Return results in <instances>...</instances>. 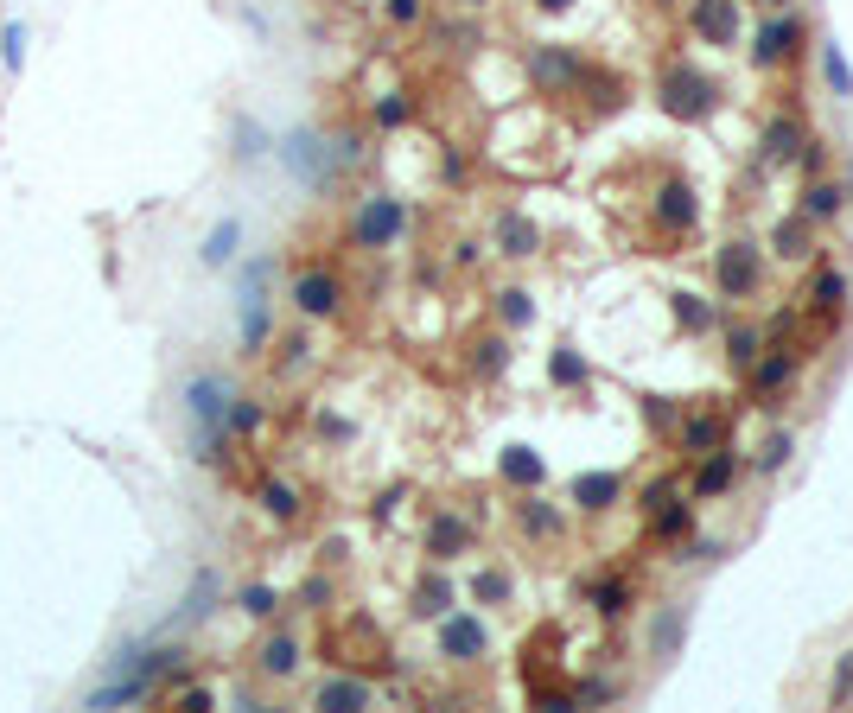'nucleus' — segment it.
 Listing matches in <instances>:
<instances>
[{"label": "nucleus", "instance_id": "obj_6", "mask_svg": "<svg viewBox=\"0 0 853 713\" xmlns=\"http://www.w3.org/2000/svg\"><path fill=\"white\" fill-rule=\"evenodd\" d=\"M650 211H656V230H663V236H688L694 217H701V204H694V185L688 179H663Z\"/></svg>", "mask_w": 853, "mask_h": 713}, {"label": "nucleus", "instance_id": "obj_32", "mask_svg": "<svg viewBox=\"0 0 853 713\" xmlns=\"http://www.w3.org/2000/svg\"><path fill=\"white\" fill-rule=\"evenodd\" d=\"M472 599H478V605H503V599H510V573H497V567L478 573V580H472Z\"/></svg>", "mask_w": 853, "mask_h": 713}, {"label": "nucleus", "instance_id": "obj_39", "mask_svg": "<svg viewBox=\"0 0 853 713\" xmlns=\"http://www.w3.org/2000/svg\"><path fill=\"white\" fill-rule=\"evenodd\" d=\"M236 605H242L249 618H268V612H274V593H268V586H242V599H236Z\"/></svg>", "mask_w": 853, "mask_h": 713}, {"label": "nucleus", "instance_id": "obj_38", "mask_svg": "<svg viewBox=\"0 0 853 713\" xmlns=\"http://www.w3.org/2000/svg\"><path fill=\"white\" fill-rule=\"evenodd\" d=\"M790 446H796L790 433H771V440H764V452H758V472H777V465L790 459Z\"/></svg>", "mask_w": 853, "mask_h": 713}, {"label": "nucleus", "instance_id": "obj_34", "mask_svg": "<svg viewBox=\"0 0 853 713\" xmlns=\"http://www.w3.org/2000/svg\"><path fill=\"white\" fill-rule=\"evenodd\" d=\"M777 255H809V230H803V217L777 223Z\"/></svg>", "mask_w": 853, "mask_h": 713}, {"label": "nucleus", "instance_id": "obj_14", "mask_svg": "<svg viewBox=\"0 0 853 713\" xmlns=\"http://www.w3.org/2000/svg\"><path fill=\"white\" fill-rule=\"evenodd\" d=\"M618 491H624V478L618 472H586V478H573V503H580V510H612L618 503Z\"/></svg>", "mask_w": 853, "mask_h": 713}, {"label": "nucleus", "instance_id": "obj_22", "mask_svg": "<svg viewBox=\"0 0 853 713\" xmlns=\"http://www.w3.org/2000/svg\"><path fill=\"white\" fill-rule=\"evenodd\" d=\"M841 204H847V191H841V185H828V179L803 191V217H809V223H828V217H841Z\"/></svg>", "mask_w": 853, "mask_h": 713}, {"label": "nucleus", "instance_id": "obj_40", "mask_svg": "<svg viewBox=\"0 0 853 713\" xmlns=\"http://www.w3.org/2000/svg\"><path fill=\"white\" fill-rule=\"evenodd\" d=\"M376 121H382V128H402V121H408V96H382L376 102Z\"/></svg>", "mask_w": 853, "mask_h": 713}, {"label": "nucleus", "instance_id": "obj_44", "mask_svg": "<svg viewBox=\"0 0 853 713\" xmlns=\"http://www.w3.org/2000/svg\"><path fill=\"white\" fill-rule=\"evenodd\" d=\"M669 497H675V484H669V478H656V484H650V491H643V510H663V503H669Z\"/></svg>", "mask_w": 853, "mask_h": 713}, {"label": "nucleus", "instance_id": "obj_41", "mask_svg": "<svg viewBox=\"0 0 853 713\" xmlns=\"http://www.w3.org/2000/svg\"><path fill=\"white\" fill-rule=\"evenodd\" d=\"M828 694H834V701H847V694H853V650L841 656V669H834V682H828Z\"/></svg>", "mask_w": 853, "mask_h": 713}, {"label": "nucleus", "instance_id": "obj_4", "mask_svg": "<svg viewBox=\"0 0 853 713\" xmlns=\"http://www.w3.org/2000/svg\"><path fill=\"white\" fill-rule=\"evenodd\" d=\"M402 230H408L402 198H363V211H357V223H351L357 249H389V242L402 236Z\"/></svg>", "mask_w": 853, "mask_h": 713}, {"label": "nucleus", "instance_id": "obj_25", "mask_svg": "<svg viewBox=\"0 0 853 713\" xmlns=\"http://www.w3.org/2000/svg\"><path fill=\"white\" fill-rule=\"evenodd\" d=\"M236 242H242V223H236V217H223L217 230L204 236V268H223V262L236 255Z\"/></svg>", "mask_w": 853, "mask_h": 713}, {"label": "nucleus", "instance_id": "obj_9", "mask_svg": "<svg viewBox=\"0 0 853 713\" xmlns=\"http://www.w3.org/2000/svg\"><path fill=\"white\" fill-rule=\"evenodd\" d=\"M484 650H491V637H484L478 618H446L440 624V656L446 663H478Z\"/></svg>", "mask_w": 853, "mask_h": 713}, {"label": "nucleus", "instance_id": "obj_18", "mask_svg": "<svg viewBox=\"0 0 853 713\" xmlns=\"http://www.w3.org/2000/svg\"><path fill=\"white\" fill-rule=\"evenodd\" d=\"M255 656H261V675H274V682H287V675L300 669V643L293 637H268Z\"/></svg>", "mask_w": 853, "mask_h": 713}, {"label": "nucleus", "instance_id": "obj_46", "mask_svg": "<svg viewBox=\"0 0 853 713\" xmlns=\"http://www.w3.org/2000/svg\"><path fill=\"white\" fill-rule=\"evenodd\" d=\"M389 20H402V26L421 20V0H389Z\"/></svg>", "mask_w": 853, "mask_h": 713}, {"label": "nucleus", "instance_id": "obj_35", "mask_svg": "<svg viewBox=\"0 0 853 713\" xmlns=\"http://www.w3.org/2000/svg\"><path fill=\"white\" fill-rule=\"evenodd\" d=\"M497 300H503V306H497V312H503V325H529V319H535V306H529V293H522V287L497 293Z\"/></svg>", "mask_w": 853, "mask_h": 713}, {"label": "nucleus", "instance_id": "obj_33", "mask_svg": "<svg viewBox=\"0 0 853 713\" xmlns=\"http://www.w3.org/2000/svg\"><path fill=\"white\" fill-rule=\"evenodd\" d=\"M223 427H230V433H255V427H261V408L249 402V395H230V414H223Z\"/></svg>", "mask_w": 853, "mask_h": 713}, {"label": "nucleus", "instance_id": "obj_20", "mask_svg": "<svg viewBox=\"0 0 853 713\" xmlns=\"http://www.w3.org/2000/svg\"><path fill=\"white\" fill-rule=\"evenodd\" d=\"M548 382H554V389H586V357L573 351V344H554V357H548Z\"/></svg>", "mask_w": 853, "mask_h": 713}, {"label": "nucleus", "instance_id": "obj_15", "mask_svg": "<svg viewBox=\"0 0 853 713\" xmlns=\"http://www.w3.org/2000/svg\"><path fill=\"white\" fill-rule=\"evenodd\" d=\"M733 472H739V459H733V446H713V459L694 472V497H720L726 484H733Z\"/></svg>", "mask_w": 853, "mask_h": 713}, {"label": "nucleus", "instance_id": "obj_8", "mask_svg": "<svg viewBox=\"0 0 853 713\" xmlns=\"http://www.w3.org/2000/svg\"><path fill=\"white\" fill-rule=\"evenodd\" d=\"M688 32L707 45H733L739 39V7L733 0H694L688 7Z\"/></svg>", "mask_w": 853, "mask_h": 713}, {"label": "nucleus", "instance_id": "obj_23", "mask_svg": "<svg viewBox=\"0 0 853 713\" xmlns=\"http://www.w3.org/2000/svg\"><path fill=\"white\" fill-rule=\"evenodd\" d=\"M790 376H796V357H783V351H777V357H764V363H758V376H752V395L764 402V395L790 389Z\"/></svg>", "mask_w": 853, "mask_h": 713}, {"label": "nucleus", "instance_id": "obj_1", "mask_svg": "<svg viewBox=\"0 0 853 713\" xmlns=\"http://www.w3.org/2000/svg\"><path fill=\"white\" fill-rule=\"evenodd\" d=\"M185 414L198 421L191 433V446H198V459H223V414H230V382L223 376H191L185 382Z\"/></svg>", "mask_w": 853, "mask_h": 713}, {"label": "nucleus", "instance_id": "obj_21", "mask_svg": "<svg viewBox=\"0 0 853 713\" xmlns=\"http://www.w3.org/2000/svg\"><path fill=\"white\" fill-rule=\"evenodd\" d=\"M675 440H682V452H713V446L726 440V427L713 421V414H694V421L675 427Z\"/></svg>", "mask_w": 853, "mask_h": 713}, {"label": "nucleus", "instance_id": "obj_36", "mask_svg": "<svg viewBox=\"0 0 853 713\" xmlns=\"http://www.w3.org/2000/svg\"><path fill=\"white\" fill-rule=\"evenodd\" d=\"M522 529L529 535H561V516L542 510V503H522Z\"/></svg>", "mask_w": 853, "mask_h": 713}, {"label": "nucleus", "instance_id": "obj_19", "mask_svg": "<svg viewBox=\"0 0 853 713\" xmlns=\"http://www.w3.org/2000/svg\"><path fill=\"white\" fill-rule=\"evenodd\" d=\"M465 542H472V529H465L459 516H433V529H427V554H433V561H446V554H459Z\"/></svg>", "mask_w": 853, "mask_h": 713}, {"label": "nucleus", "instance_id": "obj_17", "mask_svg": "<svg viewBox=\"0 0 853 713\" xmlns=\"http://www.w3.org/2000/svg\"><path fill=\"white\" fill-rule=\"evenodd\" d=\"M535 242H542V230H535V223L522 217V211H510V217L497 223V249H503V255H516V262H522V255H535Z\"/></svg>", "mask_w": 853, "mask_h": 713}, {"label": "nucleus", "instance_id": "obj_28", "mask_svg": "<svg viewBox=\"0 0 853 713\" xmlns=\"http://www.w3.org/2000/svg\"><path fill=\"white\" fill-rule=\"evenodd\" d=\"M758 344H764V338L752 332V325H733V332H726V363H733V370H752V363H758Z\"/></svg>", "mask_w": 853, "mask_h": 713}, {"label": "nucleus", "instance_id": "obj_16", "mask_svg": "<svg viewBox=\"0 0 853 713\" xmlns=\"http://www.w3.org/2000/svg\"><path fill=\"white\" fill-rule=\"evenodd\" d=\"M497 472H503V484H542V452L535 446H503V459H497Z\"/></svg>", "mask_w": 853, "mask_h": 713}, {"label": "nucleus", "instance_id": "obj_42", "mask_svg": "<svg viewBox=\"0 0 853 713\" xmlns=\"http://www.w3.org/2000/svg\"><path fill=\"white\" fill-rule=\"evenodd\" d=\"M624 605H631V593H624V586H599V612H605V618H618Z\"/></svg>", "mask_w": 853, "mask_h": 713}, {"label": "nucleus", "instance_id": "obj_29", "mask_svg": "<svg viewBox=\"0 0 853 713\" xmlns=\"http://www.w3.org/2000/svg\"><path fill=\"white\" fill-rule=\"evenodd\" d=\"M319 707H370V688H363V682H325L319 688Z\"/></svg>", "mask_w": 853, "mask_h": 713}, {"label": "nucleus", "instance_id": "obj_10", "mask_svg": "<svg viewBox=\"0 0 853 713\" xmlns=\"http://www.w3.org/2000/svg\"><path fill=\"white\" fill-rule=\"evenodd\" d=\"M338 300H344V287H338V274H325V268H312V274H300V281H293V306H300L306 319H325V312H338Z\"/></svg>", "mask_w": 853, "mask_h": 713}, {"label": "nucleus", "instance_id": "obj_37", "mask_svg": "<svg viewBox=\"0 0 853 713\" xmlns=\"http://www.w3.org/2000/svg\"><path fill=\"white\" fill-rule=\"evenodd\" d=\"M0 58H7V71H20V64H26V26L0 32Z\"/></svg>", "mask_w": 853, "mask_h": 713}, {"label": "nucleus", "instance_id": "obj_5", "mask_svg": "<svg viewBox=\"0 0 853 713\" xmlns=\"http://www.w3.org/2000/svg\"><path fill=\"white\" fill-rule=\"evenodd\" d=\"M713 274H720V293H726V300H752L758 281H764V262H758L752 242H726L720 262H713Z\"/></svg>", "mask_w": 853, "mask_h": 713}, {"label": "nucleus", "instance_id": "obj_3", "mask_svg": "<svg viewBox=\"0 0 853 713\" xmlns=\"http://www.w3.org/2000/svg\"><path fill=\"white\" fill-rule=\"evenodd\" d=\"M529 77L542 83L548 96H567V90H580L586 58H580V51H567V45H529Z\"/></svg>", "mask_w": 853, "mask_h": 713}, {"label": "nucleus", "instance_id": "obj_11", "mask_svg": "<svg viewBox=\"0 0 853 713\" xmlns=\"http://www.w3.org/2000/svg\"><path fill=\"white\" fill-rule=\"evenodd\" d=\"M841 306H847V274L841 268H822L809 287V312H815V332H828V325H841Z\"/></svg>", "mask_w": 853, "mask_h": 713}, {"label": "nucleus", "instance_id": "obj_45", "mask_svg": "<svg viewBox=\"0 0 853 713\" xmlns=\"http://www.w3.org/2000/svg\"><path fill=\"white\" fill-rule=\"evenodd\" d=\"M172 707H211V688H179V694H172Z\"/></svg>", "mask_w": 853, "mask_h": 713}, {"label": "nucleus", "instance_id": "obj_12", "mask_svg": "<svg viewBox=\"0 0 853 713\" xmlns=\"http://www.w3.org/2000/svg\"><path fill=\"white\" fill-rule=\"evenodd\" d=\"M281 160H287L293 172H300L306 185H325V172H332V160H325V147H319V134H287Z\"/></svg>", "mask_w": 853, "mask_h": 713}, {"label": "nucleus", "instance_id": "obj_31", "mask_svg": "<svg viewBox=\"0 0 853 713\" xmlns=\"http://www.w3.org/2000/svg\"><path fill=\"white\" fill-rule=\"evenodd\" d=\"M656 516V542H682L688 535V510L682 503H663V510H650Z\"/></svg>", "mask_w": 853, "mask_h": 713}, {"label": "nucleus", "instance_id": "obj_48", "mask_svg": "<svg viewBox=\"0 0 853 713\" xmlns=\"http://www.w3.org/2000/svg\"><path fill=\"white\" fill-rule=\"evenodd\" d=\"M465 7H484V0H465Z\"/></svg>", "mask_w": 853, "mask_h": 713}, {"label": "nucleus", "instance_id": "obj_24", "mask_svg": "<svg viewBox=\"0 0 853 713\" xmlns=\"http://www.w3.org/2000/svg\"><path fill=\"white\" fill-rule=\"evenodd\" d=\"M822 77H828V90L841 96V102H853V64H847V51L834 45V39L822 45Z\"/></svg>", "mask_w": 853, "mask_h": 713}, {"label": "nucleus", "instance_id": "obj_27", "mask_svg": "<svg viewBox=\"0 0 853 713\" xmlns=\"http://www.w3.org/2000/svg\"><path fill=\"white\" fill-rule=\"evenodd\" d=\"M446 605H452V586L440 580V573L414 586V612H421V618H446Z\"/></svg>", "mask_w": 853, "mask_h": 713}, {"label": "nucleus", "instance_id": "obj_2", "mask_svg": "<svg viewBox=\"0 0 853 713\" xmlns=\"http://www.w3.org/2000/svg\"><path fill=\"white\" fill-rule=\"evenodd\" d=\"M663 109H669L675 121H707L713 109H720V90H713L701 71H688V64H669V77H663Z\"/></svg>", "mask_w": 853, "mask_h": 713}, {"label": "nucleus", "instance_id": "obj_30", "mask_svg": "<svg viewBox=\"0 0 853 713\" xmlns=\"http://www.w3.org/2000/svg\"><path fill=\"white\" fill-rule=\"evenodd\" d=\"M261 503H268V516H281V523H293L300 516V497H293V484H261Z\"/></svg>", "mask_w": 853, "mask_h": 713}, {"label": "nucleus", "instance_id": "obj_43", "mask_svg": "<svg viewBox=\"0 0 853 713\" xmlns=\"http://www.w3.org/2000/svg\"><path fill=\"white\" fill-rule=\"evenodd\" d=\"M478 370H484V376H497V370H503V344H497V338H484V344H478Z\"/></svg>", "mask_w": 853, "mask_h": 713}, {"label": "nucleus", "instance_id": "obj_7", "mask_svg": "<svg viewBox=\"0 0 853 713\" xmlns=\"http://www.w3.org/2000/svg\"><path fill=\"white\" fill-rule=\"evenodd\" d=\"M796 45H803V20H796V13L764 20V26H758V45H752V64H758V71H777V64L796 58Z\"/></svg>", "mask_w": 853, "mask_h": 713}, {"label": "nucleus", "instance_id": "obj_13", "mask_svg": "<svg viewBox=\"0 0 853 713\" xmlns=\"http://www.w3.org/2000/svg\"><path fill=\"white\" fill-rule=\"evenodd\" d=\"M803 153H809V141H803L796 121H771V128H764V166H796Z\"/></svg>", "mask_w": 853, "mask_h": 713}, {"label": "nucleus", "instance_id": "obj_47", "mask_svg": "<svg viewBox=\"0 0 853 713\" xmlns=\"http://www.w3.org/2000/svg\"><path fill=\"white\" fill-rule=\"evenodd\" d=\"M535 7H542V13H561V7H567V0H535Z\"/></svg>", "mask_w": 853, "mask_h": 713}, {"label": "nucleus", "instance_id": "obj_26", "mask_svg": "<svg viewBox=\"0 0 853 713\" xmlns=\"http://www.w3.org/2000/svg\"><path fill=\"white\" fill-rule=\"evenodd\" d=\"M675 325H682V332H713V306L701 293H675Z\"/></svg>", "mask_w": 853, "mask_h": 713}]
</instances>
